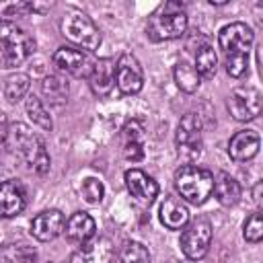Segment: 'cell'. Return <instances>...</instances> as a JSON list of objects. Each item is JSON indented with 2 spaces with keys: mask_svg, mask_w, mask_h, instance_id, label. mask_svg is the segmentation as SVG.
Listing matches in <instances>:
<instances>
[{
  "mask_svg": "<svg viewBox=\"0 0 263 263\" xmlns=\"http://www.w3.org/2000/svg\"><path fill=\"white\" fill-rule=\"evenodd\" d=\"M27 205V191L16 179L0 181V216L14 218Z\"/></svg>",
  "mask_w": 263,
  "mask_h": 263,
  "instance_id": "9a60e30c",
  "label": "cell"
},
{
  "mask_svg": "<svg viewBox=\"0 0 263 263\" xmlns=\"http://www.w3.org/2000/svg\"><path fill=\"white\" fill-rule=\"evenodd\" d=\"M115 84L123 95H138L144 86V70L136 55L121 53L115 62Z\"/></svg>",
  "mask_w": 263,
  "mask_h": 263,
  "instance_id": "30bf717a",
  "label": "cell"
},
{
  "mask_svg": "<svg viewBox=\"0 0 263 263\" xmlns=\"http://www.w3.org/2000/svg\"><path fill=\"white\" fill-rule=\"evenodd\" d=\"M253 31L247 23H230L220 29L218 45L226 60V72L232 78H242L249 70V49L253 45Z\"/></svg>",
  "mask_w": 263,
  "mask_h": 263,
  "instance_id": "6da1fadb",
  "label": "cell"
},
{
  "mask_svg": "<svg viewBox=\"0 0 263 263\" xmlns=\"http://www.w3.org/2000/svg\"><path fill=\"white\" fill-rule=\"evenodd\" d=\"M113 253V242L107 236H92L70 255V263H111Z\"/></svg>",
  "mask_w": 263,
  "mask_h": 263,
  "instance_id": "7c38bea8",
  "label": "cell"
},
{
  "mask_svg": "<svg viewBox=\"0 0 263 263\" xmlns=\"http://www.w3.org/2000/svg\"><path fill=\"white\" fill-rule=\"evenodd\" d=\"M181 251L189 261H199L205 257L212 245V224L208 218L199 216L191 222L181 232Z\"/></svg>",
  "mask_w": 263,
  "mask_h": 263,
  "instance_id": "ba28073f",
  "label": "cell"
},
{
  "mask_svg": "<svg viewBox=\"0 0 263 263\" xmlns=\"http://www.w3.org/2000/svg\"><path fill=\"white\" fill-rule=\"evenodd\" d=\"M216 199L222 203V205H234L238 199H240V185L234 177H230L228 173H218L214 177V191Z\"/></svg>",
  "mask_w": 263,
  "mask_h": 263,
  "instance_id": "44dd1931",
  "label": "cell"
},
{
  "mask_svg": "<svg viewBox=\"0 0 263 263\" xmlns=\"http://www.w3.org/2000/svg\"><path fill=\"white\" fill-rule=\"evenodd\" d=\"M146 144V127L140 119H129L121 129V154L129 162H138L144 158Z\"/></svg>",
  "mask_w": 263,
  "mask_h": 263,
  "instance_id": "4fadbf2b",
  "label": "cell"
},
{
  "mask_svg": "<svg viewBox=\"0 0 263 263\" xmlns=\"http://www.w3.org/2000/svg\"><path fill=\"white\" fill-rule=\"evenodd\" d=\"M195 72L199 78H212L218 70V55L210 43H201L195 51Z\"/></svg>",
  "mask_w": 263,
  "mask_h": 263,
  "instance_id": "603a6c76",
  "label": "cell"
},
{
  "mask_svg": "<svg viewBox=\"0 0 263 263\" xmlns=\"http://www.w3.org/2000/svg\"><path fill=\"white\" fill-rule=\"evenodd\" d=\"M27 115H29V119H31L35 125H39V127L45 129V132H51V127H53L51 117H49L47 109L43 107V103H41L35 95H31V97L27 99Z\"/></svg>",
  "mask_w": 263,
  "mask_h": 263,
  "instance_id": "f1b7e54d",
  "label": "cell"
},
{
  "mask_svg": "<svg viewBox=\"0 0 263 263\" xmlns=\"http://www.w3.org/2000/svg\"><path fill=\"white\" fill-rule=\"evenodd\" d=\"M117 261L119 263H150V253L142 242L136 240H127L123 242V247L117 253Z\"/></svg>",
  "mask_w": 263,
  "mask_h": 263,
  "instance_id": "4316f807",
  "label": "cell"
},
{
  "mask_svg": "<svg viewBox=\"0 0 263 263\" xmlns=\"http://www.w3.org/2000/svg\"><path fill=\"white\" fill-rule=\"evenodd\" d=\"M173 76H175L177 86H179L183 92H189V95H191V92H195V90L199 88L201 78L197 76L195 68H193L189 62H185V60H181V62H177V64H175Z\"/></svg>",
  "mask_w": 263,
  "mask_h": 263,
  "instance_id": "cb8c5ba5",
  "label": "cell"
},
{
  "mask_svg": "<svg viewBox=\"0 0 263 263\" xmlns=\"http://www.w3.org/2000/svg\"><path fill=\"white\" fill-rule=\"evenodd\" d=\"M80 191H82L84 201H88V203H92V205H95V203H101V201H103V195H105V187H103V183H101L99 179H95V177L84 179Z\"/></svg>",
  "mask_w": 263,
  "mask_h": 263,
  "instance_id": "f546056e",
  "label": "cell"
},
{
  "mask_svg": "<svg viewBox=\"0 0 263 263\" xmlns=\"http://www.w3.org/2000/svg\"><path fill=\"white\" fill-rule=\"evenodd\" d=\"M0 263H37V253L29 245H6L0 249Z\"/></svg>",
  "mask_w": 263,
  "mask_h": 263,
  "instance_id": "484cf974",
  "label": "cell"
},
{
  "mask_svg": "<svg viewBox=\"0 0 263 263\" xmlns=\"http://www.w3.org/2000/svg\"><path fill=\"white\" fill-rule=\"evenodd\" d=\"M35 51V39L16 23L0 21V68H16Z\"/></svg>",
  "mask_w": 263,
  "mask_h": 263,
  "instance_id": "277c9868",
  "label": "cell"
},
{
  "mask_svg": "<svg viewBox=\"0 0 263 263\" xmlns=\"http://www.w3.org/2000/svg\"><path fill=\"white\" fill-rule=\"evenodd\" d=\"M175 187L181 199L193 205H201L208 201V197L214 191V175L208 168L185 164L175 173Z\"/></svg>",
  "mask_w": 263,
  "mask_h": 263,
  "instance_id": "5b68a950",
  "label": "cell"
},
{
  "mask_svg": "<svg viewBox=\"0 0 263 263\" xmlns=\"http://www.w3.org/2000/svg\"><path fill=\"white\" fill-rule=\"evenodd\" d=\"M6 142L10 144L14 154L25 160V164L31 171H35L37 175H45L49 171V154L45 150L43 140L37 134H33L25 123L10 125Z\"/></svg>",
  "mask_w": 263,
  "mask_h": 263,
  "instance_id": "3957f363",
  "label": "cell"
},
{
  "mask_svg": "<svg viewBox=\"0 0 263 263\" xmlns=\"http://www.w3.org/2000/svg\"><path fill=\"white\" fill-rule=\"evenodd\" d=\"M53 66L64 72L70 74L74 78H88L95 66V60L84 51V49H76V47H60L53 53Z\"/></svg>",
  "mask_w": 263,
  "mask_h": 263,
  "instance_id": "8fae6325",
  "label": "cell"
},
{
  "mask_svg": "<svg viewBox=\"0 0 263 263\" xmlns=\"http://www.w3.org/2000/svg\"><path fill=\"white\" fill-rule=\"evenodd\" d=\"M29 86H31L29 74H23V72L10 74L6 78V82H4V97H6V101L8 103H18L21 99L27 97Z\"/></svg>",
  "mask_w": 263,
  "mask_h": 263,
  "instance_id": "d4e9b609",
  "label": "cell"
},
{
  "mask_svg": "<svg viewBox=\"0 0 263 263\" xmlns=\"http://www.w3.org/2000/svg\"><path fill=\"white\" fill-rule=\"evenodd\" d=\"M245 240L249 242H259L263 238V220H261V212H253L247 222H245V230H242Z\"/></svg>",
  "mask_w": 263,
  "mask_h": 263,
  "instance_id": "4dcf8cb0",
  "label": "cell"
},
{
  "mask_svg": "<svg viewBox=\"0 0 263 263\" xmlns=\"http://www.w3.org/2000/svg\"><path fill=\"white\" fill-rule=\"evenodd\" d=\"M185 31H187V10L177 0L162 2L148 16V23H146V33L152 41L179 39Z\"/></svg>",
  "mask_w": 263,
  "mask_h": 263,
  "instance_id": "7a4b0ae2",
  "label": "cell"
},
{
  "mask_svg": "<svg viewBox=\"0 0 263 263\" xmlns=\"http://www.w3.org/2000/svg\"><path fill=\"white\" fill-rule=\"evenodd\" d=\"M64 226H66V218L60 210H43L33 218L31 234L41 242H49L64 232Z\"/></svg>",
  "mask_w": 263,
  "mask_h": 263,
  "instance_id": "5bb4252c",
  "label": "cell"
},
{
  "mask_svg": "<svg viewBox=\"0 0 263 263\" xmlns=\"http://www.w3.org/2000/svg\"><path fill=\"white\" fill-rule=\"evenodd\" d=\"M29 12H35V2H25V0L0 2V18L4 23H12L21 16H27Z\"/></svg>",
  "mask_w": 263,
  "mask_h": 263,
  "instance_id": "83f0119b",
  "label": "cell"
},
{
  "mask_svg": "<svg viewBox=\"0 0 263 263\" xmlns=\"http://www.w3.org/2000/svg\"><path fill=\"white\" fill-rule=\"evenodd\" d=\"M88 84H90V90L97 97L111 95V90L115 86V62L111 58H99V60H95L92 72L88 76Z\"/></svg>",
  "mask_w": 263,
  "mask_h": 263,
  "instance_id": "e0dca14e",
  "label": "cell"
},
{
  "mask_svg": "<svg viewBox=\"0 0 263 263\" xmlns=\"http://www.w3.org/2000/svg\"><path fill=\"white\" fill-rule=\"evenodd\" d=\"M41 92H43V97H45V101L49 105L60 107L68 99V82L62 76H55V74L45 76L41 80Z\"/></svg>",
  "mask_w": 263,
  "mask_h": 263,
  "instance_id": "7402d4cb",
  "label": "cell"
},
{
  "mask_svg": "<svg viewBox=\"0 0 263 263\" xmlns=\"http://www.w3.org/2000/svg\"><path fill=\"white\" fill-rule=\"evenodd\" d=\"M8 129H10V123H8L6 115L0 113V142H6L8 140Z\"/></svg>",
  "mask_w": 263,
  "mask_h": 263,
  "instance_id": "1f68e13d",
  "label": "cell"
},
{
  "mask_svg": "<svg viewBox=\"0 0 263 263\" xmlns=\"http://www.w3.org/2000/svg\"><path fill=\"white\" fill-rule=\"evenodd\" d=\"M175 144H177V154L183 162L191 164L193 160L199 158L201 154V119L195 113H185L177 125L175 134Z\"/></svg>",
  "mask_w": 263,
  "mask_h": 263,
  "instance_id": "8992f818",
  "label": "cell"
},
{
  "mask_svg": "<svg viewBox=\"0 0 263 263\" xmlns=\"http://www.w3.org/2000/svg\"><path fill=\"white\" fill-rule=\"evenodd\" d=\"M125 187L132 193V197H136L142 203H152L158 195V183L152 177H148L142 168L125 171Z\"/></svg>",
  "mask_w": 263,
  "mask_h": 263,
  "instance_id": "2e32d148",
  "label": "cell"
},
{
  "mask_svg": "<svg viewBox=\"0 0 263 263\" xmlns=\"http://www.w3.org/2000/svg\"><path fill=\"white\" fill-rule=\"evenodd\" d=\"M226 107L236 121H251L261 113V92L255 86H236L230 92Z\"/></svg>",
  "mask_w": 263,
  "mask_h": 263,
  "instance_id": "9c48e42d",
  "label": "cell"
},
{
  "mask_svg": "<svg viewBox=\"0 0 263 263\" xmlns=\"http://www.w3.org/2000/svg\"><path fill=\"white\" fill-rule=\"evenodd\" d=\"M259 146H261V138L255 129H240L230 138L228 154L236 162H247L259 152Z\"/></svg>",
  "mask_w": 263,
  "mask_h": 263,
  "instance_id": "ac0fdd59",
  "label": "cell"
},
{
  "mask_svg": "<svg viewBox=\"0 0 263 263\" xmlns=\"http://www.w3.org/2000/svg\"><path fill=\"white\" fill-rule=\"evenodd\" d=\"M160 222L168 230H183L189 222V210L177 195H166L160 203Z\"/></svg>",
  "mask_w": 263,
  "mask_h": 263,
  "instance_id": "d6986e66",
  "label": "cell"
},
{
  "mask_svg": "<svg viewBox=\"0 0 263 263\" xmlns=\"http://www.w3.org/2000/svg\"><path fill=\"white\" fill-rule=\"evenodd\" d=\"M62 35L72 43L84 47L86 51H95L101 45V31L99 27L82 12H70L60 23Z\"/></svg>",
  "mask_w": 263,
  "mask_h": 263,
  "instance_id": "52a82bcc",
  "label": "cell"
},
{
  "mask_svg": "<svg viewBox=\"0 0 263 263\" xmlns=\"http://www.w3.org/2000/svg\"><path fill=\"white\" fill-rule=\"evenodd\" d=\"M95 230H97V224L86 212H74L64 226L66 238L74 245H82V242L90 240L95 236Z\"/></svg>",
  "mask_w": 263,
  "mask_h": 263,
  "instance_id": "ffe728a7",
  "label": "cell"
}]
</instances>
